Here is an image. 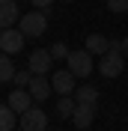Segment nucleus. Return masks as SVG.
Here are the masks:
<instances>
[{
  "label": "nucleus",
  "mask_w": 128,
  "mask_h": 131,
  "mask_svg": "<svg viewBox=\"0 0 128 131\" xmlns=\"http://www.w3.org/2000/svg\"><path fill=\"white\" fill-rule=\"evenodd\" d=\"M63 3H72V0H63Z\"/></svg>",
  "instance_id": "23"
},
{
  "label": "nucleus",
  "mask_w": 128,
  "mask_h": 131,
  "mask_svg": "<svg viewBox=\"0 0 128 131\" xmlns=\"http://www.w3.org/2000/svg\"><path fill=\"white\" fill-rule=\"evenodd\" d=\"M33 101H36V98H33V92H30V90H24V86H15V92L9 95V107H12L18 116L24 113V110H30Z\"/></svg>",
  "instance_id": "8"
},
{
  "label": "nucleus",
  "mask_w": 128,
  "mask_h": 131,
  "mask_svg": "<svg viewBox=\"0 0 128 131\" xmlns=\"http://www.w3.org/2000/svg\"><path fill=\"white\" fill-rule=\"evenodd\" d=\"M122 69H125V54H116V51H107L101 57V63H98V72H101V78H107V81L119 78Z\"/></svg>",
  "instance_id": "2"
},
{
  "label": "nucleus",
  "mask_w": 128,
  "mask_h": 131,
  "mask_svg": "<svg viewBox=\"0 0 128 131\" xmlns=\"http://www.w3.org/2000/svg\"><path fill=\"white\" fill-rule=\"evenodd\" d=\"M30 81H33V72L27 69V72H15V81H12V83H15V86H24V90H27V86H30Z\"/></svg>",
  "instance_id": "17"
},
{
  "label": "nucleus",
  "mask_w": 128,
  "mask_h": 131,
  "mask_svg": "<svg viewBox=\"0 0 128 131\" xmlns=\"http://www.w3.org/2000/svg\"><path fill=\"white\" fill-rule=\"evenodd\" d=\"M51 86H54V92H57V95H72V92L78 90L72 69H57V72L51 74Z\"/></svg>",
  "instance_id": "6"
},
{
  "label": "nucleus",
  "mask_w": 128,
  "mask_h": 131,
  "mask_svg": "<svg viewBox=\"0 0 128 131\" xmlns=\"http://www.w3.org/2000/svg\"><path fill=\"white\" fill-rule=\"evenodd\" d=\"M18 128H21V131H45V128H48V116H45V110H42V107H30V110H24L21 119H18Z\"/></svg>",
  "instance_id": "4"
},
{
  "label": "nucleus",
  "mask_w": 128,
  "mask_h": 131,
  "mask_svg": "<svg viewBox=\"0 0 128 131\" xmlns=\"http://www.w3.org/2000/svg\"><path fill=\"white\" fill-rule=\"evenodd\" d=\"M18 125V113L9 104H0V131H15Z\"/></svg>",
  "instance_id": "14"
},
{
  "label": "nucleus",
  "mask_w": 128,
  "mask_h": 131,
  "mask_svg": "<svg viewBox=\"0 0 128 131\" xmlns=\"http://www.w3.org/2000/svg\"><path fill=\"white\" fill-rule=\"evenodd\" d=\"M51 63H54V57H51V51H45V48H36L30 57H27V69H30L33 74H48Z\"/></svg>",
  "instance_id": "7"
},
{
  "label": "nucleus",
  "mask_w": 128,
  "mask_h": 131,
  "mask_svg": "<svg viewBox=\"0 0 128 131\" xmlns=\"http://www.w3.org/2000/svg\"><path fill=\"white\" fill-rule=\"evenodd\" d=\"M74 107H78L74 95H60V98H57V113H60V116H66V119H72Z\"/></svg>",
  "instance_id": "16"
},
{
  "label": "nucleus",
  "mask_w": 128,
  "mask_h": 131,
  "mask_svg": "<svg viewBox=\"0 0 128 131\" xmlns=\"http://www.w3.org/2000/svg\"><path fill=\"white\" fill-rule=\"evenodd\" d=\"M27 90L33 92V98H36V101H48L51 92H54V86H51V81L45 78V74H33V81H30V86H27Z\"/></svg>",
  "instance_id": "10"
},
{
  "label": "nucleus",
  "mask_w": 128,
  "mask_h": 131,
  "mask_svg": "<svg viewBox=\"0 0 128 131\" xmlns=\"http://www.w3.org/2000/svg\"><path fill=\"white\" fill-rule=\"evenodd\" d=\"M104 6L110 9V12H116V15H119V12H128V0H107Z\"/></svg>",
  "instance_id": "18"
},
{
  "label": "nucleus",
  "mask_w": 128,
  "mask_h": 131,
  "mask_svg": "<svg viewBox=\"0 0 128 131\" xmlns=\"http://www.w3.org/2000/svg\"><path fill=\"white\" fill-rule=\"evenodd\" d=\"M122 54H128V36L122 39Z\"/></svg>",
  "instance_id": "22"
},
{
  "label": "nucleus",
  "mask_w": 128,
  "mask_h": 131,
  "mask_svg": "<svg viewBox=\"0 0 128 131\" xmlns=\"http://www.w3.org/2000/svg\"><path fill=\"white\" fill-rule=\"evenodd\" d=\"M27 36L21 30H15V27H6V30H0V51L3 54H18V51L24 48Z\"/></svg>",
  "instance_id": "5"
},
{
  "label": "nucleus",
  "mask_w": 128,
  "mask_h": 131,
  "mask_svg": "<svg viewBox=\"0 0 128 131\" xmlns=\"http://www.w3.org/2000/svg\"><path fill=\"white\" fill-rule=\"evenodd\" d=\"M51 57H69V48H66V42H54V48H51Z\"/></svg>",
  "instance_id": "19"
},
{
  "label": "nucleus",
  "mask_w": 128,
  "mask_h": 131,
  "mask_svg": "<svg viewBox=\"0 0 128 131\" xmlns=\"http://www.w3.org/2000/svg\"><path fill=\"white\" fill-rule=\"evenodd\" d=\"M30 3H33V6H39V9H42V12H48V9H51V6H54L57 0H30Z\"/></svg>",
  "instance_id": "20"
},
{
  "label": "nucleus",
  "mask_w": 128,
  "mask_h": 131,
  "mask_svg": "<svg viewBox=\"0 0 128 131\" xmlns=\"http://www.w3.org/2000/svg\"><path fill=\"white\" fill-rule=\"evenodd\" d=\"M110 51H116V54H122V42H116V39H110Z\"/></svg>",
  "instance_id": "21"
},
{
  "label": "nucleus",
  "mask_w": 128,
  "mask_h": 131,
  "mask_svg": "<svg viewBox=\"0 0 128 131\" xmlns=\"http://www.w3.org/2000/svg\"><path fill=\"white\" fill-rule=\"evenodd\" d=\"M69 69H72L74 78H89L92 72V54L89 51H69Z\"/></svg>",
  "instance_id": "3"
},
{
  "label": "nucleus",
  "mask_w": 128,
  "mask_h": 131,
  "mask_svg": "<svg viewBox=\"0 0 128 131\" xmlns=\"http://www.w3.org/2000/svg\"><path fill=\"white\" fill-rule=\"evenodd\" d=\"M15 81V66H12V54H3L0 51V83Z\"/></svg>",
  "instance_id": "15"
},
{
  "label": "nucleus",
  "mask_w": 128,
  "mask_h": 131,
  "mask_svg": "<svg viewBox=\"0 0 128 131\" xmlns=\"http://www.w3.org/2000/svg\"><path fill=\"white\" fill-rule=\"evenodd\" d=\"M18 21H21L18 3H15V0H0V30H6V27H15Z\"/></svg>",
  "instance_id": "9"
},
{
  "label": "nucleus",
  "mask_w": 128,
  "mask_h": 131,
  "mask_svg": "<svg viewBox=\"0 0 128 131\" xmlns=\"http://www.w3.org/2000/svg\"><path fill=\"white\" fill-rule=\"evenodd\" d=\"M72 95H74V101H78V104H95V101H98V90L92 86V83H80Z\"/></svg>",
  "instance_id": "12"
},
{
  "label": "nucleus",
  "mask_w": 128,
  "mask_h": 131,
  "mask_svg": "<svg viewBox=\"0 0 128 131\" xmlns=\"http://www.w3.org/2000/svg\"><path fill=\"white\" fill-rule=\"evenodd\" d=\"M87 51L89 54H107V51H110V39H104L101 33H89L87 36Z\"/></svg>",
  "instance_id": "13"
},
{
  "label": "nucleus",
  "mask_w": 128,
  "mask_h": 131,
  "mask_svg": "<svg viewBox=\"0 0 128 131\" xmlns=\"http://www.w3.org/2000/svg\"><path fill=\"white\" fill-rule=\"evenodd\" d=\"M92 119H95V104H78V107H74L72 122L78 125L80 131H83V128H89V125H92Z\"/></svg>",
  "instance_id": "11"
},
{
  "label": "nucleus",
  "mask_w": 128,
  "mask_h": 131,
  "mask_svg": "<svg viewBox=\"0 0 128 131\" xmlns=\"http://www.w3.org/2000/svg\"><path fill=\"white\" fill-rule=\"evenodd\" d=\"M18 30L24 33L27 39H39L42 33L48 30V12H42V9H33V12L21 15V21H18Z\"/></svg>",
  "instance_id": "1"
}]
</instances>
